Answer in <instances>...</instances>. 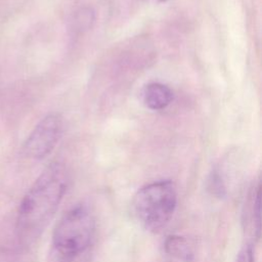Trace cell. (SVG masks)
Wrapping results in <instances>:
<instances>
[{"mask_svg": "<svg viewBox=\"0 0 262 262\" xmlns=\"http://www.w3.org/2000/svg\"><path fill=\"white\" fill-rule=\"evenodd\" d=\"M208 189L212 194L218 198H222L226 193V187L224 180L221 177L219 171L214 170L208 179Z\"/></svg>", "mask_w": 262, "mask_h": 262, "instance_id": "ba28073f", "label": "cell"}, {"mask_svg": "<svg viewBox=\"0 0 262 262\" xmlns=\"http://www.w3.org/2000/svg\"><path fill=\"white\" fill-rule=\"evenodd\" d=\"M62 133V119L58 114L46 115L34 127L24 142V155L33 160L46 158L57 144Z\"/></svg>", "mask_w": 262, "mask_h": 262, "instance_id": "277c9868", "label": "cell"}, {"mask_svg": "<svg viewBox=\"0 0 262 262\" xmlns=\"http://www.w3.org/2000/svg\"><path fill=\"white\" fill-rule=\"evenodd\" d=\"M154 1H156V2H166L168 0H154Z\"/></svg>", "mask_w": 262, "mask_h": 262, "instance_id": "8fae6325", "label": "cell"}, {"mask_svg": "<svg viewBox=\"0 0 262 262\" xmlns=\"http://www.w3.org/2000/svg\"><path fill=\"white\" fill-rule=\"evenodd\" d=\"M94 20V13L90 8H82L74 17V25L77 30H84L91 27Z\"/></svg>", "mask_w": 262, "mask_h": 262, "instance_id": "9c48e42d", "label": "cell"}, {"mask_svg": "<svg viewBox=\"0 0 262 262\" xmlns=\"http://www.w3.org/2000/svg\"><path fill=\"white\" fill-rule=\"evenodd\" d=\"M94 231L95 220L91 211L86 206H76L68 211L55 225L52 244L61 256H77L90 246Z\"/></svg>", "mask_w": 262, "mask_h": 262, "instance_id": "3957f363", "label": "cell"}, {"mask_svg": "<svg viewBox=\"0 0 262 262\" xmlns=\"http://www.w3.org/2000/svg\"><path fill=\"white\" fill-rule=\"evenodd\" d=\"M235 262H254L253 248L250 244L245 245L237 254Z\"/></svg>", "mask_w": 262, "mask_h": 262, "instance_id": "30bf717a", "label": "cell"}, {"mask_svg": "<svg viewBox=\"0 0 262 262\" xmlns=\"http://www.w3.org/2000/svg\"><path fill=\"white\" fill-rule=\"evenodd\" d=\"M177 205V191L169 180L156 181L141 187L133 198L135 218L145 229L157 232L167 225Z\"/></svg>", "mask_w": 262, "mask_h": 262, "instance_id": "7a4b0ae2", "label": "cell"}, {"mask_svg": "<svg viewBox=\"0 0 262 262\" xmlns=\"http://www.w3.org/2000/svg\"><path fill=\"white\" fill-rule=\"evenodd\" d=\"M144 105L152 111L167 107L173 100V91L165 84L154 82L144 86L141 93Z\"/></svg>", "mask_w": 262, "mask_h": 262, "instance_id": "8992f818", "label": "cell"}, {"mask_svg": "<svg viewBox=\"0 0 262 262\" xmlns=\"http://www.w3.org/2000/svg\"><path fill=\"white\" fill-rule=\"evenodd\" d=\"M165 251L185 262H188L193 257V249L187 238L180 235H170L165 241Z\"/></svg>", "mask_w": 262, "mask_h": 262, "instance_id": "52a82bcc", "label": "cell"}, {"mask_svg": "<svg viewBox=\"0 0 262 262\" xmlns=\"http://www.w3.org/2000/svg\"><path fill=\"white\" fill-rule=\"evenodd\" d=\"M68 176L59 163H52L34 181L21 199L15 231L23 243L33 241L51 219L67 190Z\"/></svg>", "mask_w": 262, "mask_h": 262, "instance_id": "6da1fadb", "label": "cell"}, {"mask_svg": "<svg viewBox=\"0 0 262 262\" xmlns=\"http://www.w3.org/2000/svg\"><path fill=\"white\" fill-rule=\"evenodd\" d=\"M260 196H261V185L258 182L252 188L246 204L244 211V224L253 236H260L261 228V207H260Z\"/></svg>", "mask_w": 262, "mask_h": 262, "instance_id": "5b68a950", "label": "cell"}]
</instances>
